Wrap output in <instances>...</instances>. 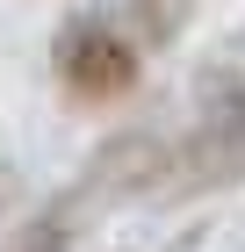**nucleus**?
I'll return each mask as SVG.
<instances>
[{
  "mask_svg": "<svg viewBox=\"0 0 245 252\" xmlns=\"http://www.w3.org/2000/svg\"><path fill=\"white\" fill-rule=\"evenodd\" d=\"M58 87L79 108L123 101L137 87V51L115 29H101V22H65V36H58Z\"/></svg>",
  "mask_w": 245,
  "mask_h": 252,
  "instance_id": "nucleus-1",
  "label": "nucleus"
},
{
  "mask_svg": "<svg viewBox=\"0 0 245 252\" xmlns=\"http://www.w3.org/2000/svg\"><path fill=\"white\" fill-rule=\"evenodd\" d=\"M7 252H65V223H29Z\"/></svg>",
  "mask_w": 245,
  "mask_h": 252,
  "instance_id": "nucleus-2",
  "label": "nucleus"
}]
</instances>
